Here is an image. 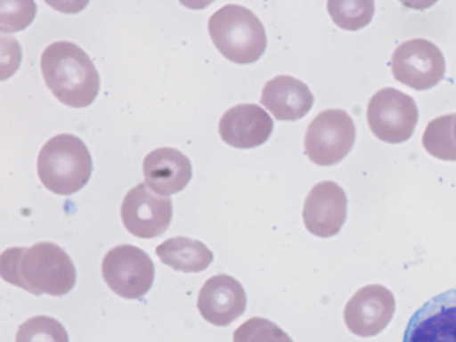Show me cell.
Returning <instances> with one entry per match:
<instances>
[{"instance_id": "11", "label": "cell", "mask_w": 456, "mask_h": 342, "mask_svg": "<svg viewBox=\"0 0 456 342\" xmlns=\"http://www.w3.org/2000/svg\"><path fill=\"white\" fill-rule=\"evenodd\" d=\"M395 311L393 293L380 284H370L358 289L348 300L344 309V320L354 334L372 337L387 326Z\"/></svg>"}, {"instance_id": "13", "label": "cell", "mask_w": 456, "mask_h": 342, "mask_svg": "<svg viewBox=\"0 0 456 342\" xmlns=\"http://www.w3.org/2000/svg\"><path fill=\"white\" fill-rule=\"evenodd\" d=\"M247 296L242 285L227 274L210 277L201 287L197 302L200 315L216 326H227L245 311Z\"/></svg>"}, {"instance_id": "5", "label": "cell", "mask_w": 456, "mask_h": 342, "mask_svg": "<svg viewBox=\"0 0 456 342\" xmlns=\"http://www.w3.org/2000/svg\"><path fill=\"white\" fill-rule=\"evenodd\" d=\"M355 126L349 114L341 109H327L308 124L305 134V151L319 166H330L343 159L355 140Z\"/></svg>"}, {"instance_id": "10", "label": "cell", "mask_w": 456, "mask_h": 342, "mask_svg": "<svg viewBox=\"0 0 456 342\" xmlns=\"http://www.w3.org/2000/svg\"><path fill=\"white\" fill-rule=\"evenodd\" d=\"M403 342H456V289L425 302L409 320Z\"/></svg>"}, {"instance_id": "22", "label": "cell", "mask_w": 456, "mask_h": 342, "mask_svg": "<svg viewBox=\"0 0 456 342\" xmlns=\"http://www.w3.org/2000/svg\"><path fill=\"white\" fill-rule=\"evenodd\" d=\"M452 134H453L454 141L456 142V115H455L454 121H453Z\"/></svg>"}, {"instance_id": "21", "label": "cell", "mask_w": 456, "mask_h": 342, "mask_svg": "<svg viewBox=\"0 0 456 342\" xmlns=\"http://www.w3.org/2000/svg\"><path fill=\"white\" fill-rule=\"evenodd\" d=\"M233 342H293L276 323L263 317H252L233 332Z\"/></svg>"}, {"instance_id": "2", "label": "cell", "mask_w": 456, "mask_h": 342, "mask_svg": "<svg viewBox=\"0 0 456 342\" xmlns=\"http://www.w3.org/2000/svg\"><path fill=\"white\" fill-rule=\"evenodd\" d=\"M40 66L45 82L62 103L83 108L96 98L100 88L97 69L88 54L76 44L60 40L46 46Z\"/></svg>"}, {"instance_id": "8", "label": "cell", "mask_w": 456, "mask_h": 342, "mask_svg": "<svg viewBox=\"0 0 456 342\" xmlns=\"http://www.w3.org/2000/svg\"><path fill=\"white\" fill-rule=\"evenodd\" d=\"M391 69L399 82L415 89L435 86L445 72L440 49L425 38H413L399 45L391 57Z\"/></svg>"}, {"instance_id": "6", "label": "cell", "mask_w": 456, "mask_h": 342, "mask_svg": "<svg viewBox=\"0 0 456 342\" xmlns=\"http://www.w3.org/2000/svg\"><path fill=\"white\" fill-rule=\"evenodd\" d=\"M102 277L109 288L127 299L143 297L151 288L155 267L142 248L123 244L110 249L102 264Z\"/></svg>"}, {"instance_id": "7", "label": "cell", "mask_w": 456, "mask_h": 342, "mask_svg": "<svg viewBox=\"0 0 456 342\" xmlns=\"http://www.w3.org/2000/svg\"><path fill=\"white\" fill-rule=\"evenodd\" d=\"M366 115L372 133L389 143L407 141L419 119L413 98L394 87L377 91L369 101Z\"/></svg>"}, {"instance_id": "18", "label": "cell", "mask_w": 456, "mask_h": 342, "mask_svg": "<svg viewBox=\"0 0 456 342\" xmlns=\"http://www.w3.org/2000/svg\"><path fill=\"white\" fill-rule=\"evenodd\" d=\"M455 113L439 116L427 125L422 144L433 157L442 160H456V142L452 134Z\"/></svg>"}, {"instance_id": "14", "label": "cell", "mask_w": 456, "mask_h": 342, "mask_svg": "<svg viewBox=\"0 0 456 342\" xmlns=\"http://www.w3.org/2000/svg\"><path fill=\"white\" fill-rule=\"evenodd\" d=\"M273 128L269 114L256 103H240L228 109L218 123L223 141L236 148H252L265 142Z\"/></svg>"}, {"instance_id": "4", "label": "cell", "mask_w": 456, "mask_h": 342, "mask_svg": "<svg viewBox=\"0 0 456 342\" xmlns=\"http://www.w3.org/2000/svg\"><path fill=\"white\" fill-rule=\"evenodd\" d=\"M208 33L219 52L236 63L256 61L265 52L267 38L259 18L248 8L227 4L208 19Z\"/></svg>"}, {"instance_id": "17", "label": "cell", "mask_w": 456, "mask_h": 342, "mask_svg": "<svg viewBox=\"0 0 456 342\" xmlns=\"http://www.w3.org/2000/svg\"><path fill=\"white\" fill-rule=\"evenodd\" d=\"M155 251L163 264L183 273L204 271L214 257L203 242L183 236L166 240Z\"/></svg>"}, {"instance_id": "20", "label": "cell", "mask_w": 456, "mask_h": 342, "mask_svg": "<svg viewBox=\"0 0 456 342\" xmlns=\"http://www.w3.org/2000/svg\"><path fill=\"white\" fill-rule=\"evenodd\" d=\"M15 342H69L62 324L53 317L37 315L19 326Z\"/></svg>"}, {"instance_id": "19", "label": "cell", "mask_w": 456, "mask_h": 342, "mask_svg": "<svg viewBox=\"0 0 456 342\" xmlns=\"http://www.w3.org/2000/svg\"><path fill=\"white\" fill-rule=\"evenodd\" d=\"M327 9L340 28L355 30L367 25L374 13L371 0H329Z\"/></svg>"}, {"instance_id": "15", "label": "cell", "mask_w": 456, "mask_h": 342, "mask_svg": "<svg viewBox=\"0 0 456 342\" xmlns=\"http://www.w3.org/2000/svg\"><path fill=\"white\" fill-rule=\"evenodd\" d=\"M142 171L148 186L163 196L181 191L192 175L191 160L172 147L158 148L148 153Z\"/></svg>"}, {"instance_id": "3", "label": "cell", "mask_w": 456, "mask_h": 342, "mask_svg": "<svg viewBox=\"0 0 456 342\" xmlns=\"http://www.w3.org/2000/svg\"><path fill=\"white\" fill-rule=\"evenodd\" d=\"M37 164L43 185L59 195H70L81 190L93 170L87 147L71 134H60L49 139L41 148Z\"/></svg>"}, {"instance_id": "9", "label": "cell", "mask_w": 456, "mask_h": 342, "mask_svg": "<svg viewBox=\"0 0 456 342\" xmlns=\"http://www.w3.org/2000/svg\"><path fill=\"white\" fill-rule=\"evenodd\" d=\"M172 201L144 183L132 188L124 197L120 215L125 228L133 235L152 239L163 234L172 219Z\"/></svg>"}, {"instance_id": "12", "label": "cell", "mask_w": 456, "mask_h": 342, "mask_svg": "<svg viewBox=\"0 0 456 342\" xmlns=\"http://www.w3.org/2000/svg\"><path fill=\"white\" fill-rule=\"evenodd\" d=\"M347 200L343 188L333 181H322L307 194L303 219L312 234L328 238L338 233L346 218Z\"/></svg>"}, {"instance_id": "1", "label": "cell", "mask_w": 456, "mask_h": 342, "mask_svg": "<svg viewBox=\"0 0 456 342\" xmlns=\"http://www.w3.org/2000/svg\"><path fill=\"white\" fill-rule=\"evenodd\" d=\"M0 274L5 281L36 296H63L77 280L69 255L47 241L5 249L0 256Z\"/></svg>"}, {"instance_id": "16", "label": "cell", "mask_w": 456, "mask_h": 342, "mask_svg": "<svg viewBox=\"0 0 456 342\" xmlns=\"http://www.w3.org/2000/svg\"><path fill=\"white\" fill-rule=\"evenodd\" d=\"M314 100V94L305 82L282 74L265 84L260 102L276 119L295 120L308 112Z\"/></svg>"}]
</instances>
